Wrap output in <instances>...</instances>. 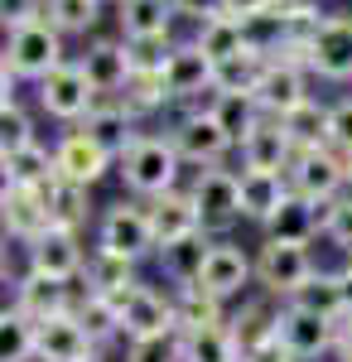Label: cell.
<instances>
[{"mask_svg": "<svg viewBox=\"0 0 352 362\" xmlns=\"http://www.w3.org/2000/svg\"><path fill=\"white\" fill-rule=\"evenodd\" d=\"M184 155L179 145L169 140V131H140L131 140V150L116 160V174L126 184V194L150 203V198L169 194V189H184Z\"/></svg>", "mask_w": 352, "mask_h": 362, "instance_id": "6da1fadb", "label": "cell"}, {"mask_svg": "<svg viewBox=\"0 0 352 362\" xmlns=\"http://www.w3.org/2000/svg\"><path fill=\"white\" fill-rule=\"evenodd\" d=\"M92 247L102 251H116V256H126V261H155V227H150V208L140 203V198H121V203H111L97 213V232H92Z\"/></svg>", "mask_w": 352, "mask_h": 362, "instance_id": "7a4b0ae2", "label": "cell"}, {"mask_svg": "<svg viewBox=\"0 0 352 362\" xmlns=\"http://www.w3.org/2000/svg\"><path fill=\"white\" fill-rule=\"evenodd\" d=\"M68 63V39L58 34L49 20H34V25L5 34V49H0V68H10L20 83H44L54 68Z\"/></svg>", "mask_w": 352, "mask_h": 362, "instance_id": "3957f363", "label": "cell"}, {"mask_svg": "<svg viewBox=\"0 0 352 362\" xmlns=\"http://www.w3.org/2000/svg\"><path fill=\"white\" fill-rule=\"evenodd\" d=\"M169 140L179 145V155H184V165L193 169H213V165H227V155H237V140L222 131V121L213 116L208 102H198V107H184V112L174 116V126H169Z\"/></svg>", "mask_w": 352, "mask_h": 362, "instance_id": "277c9868", "label": "cell"}, {"mask_svg": "<svg viewBox=\"0 0 352 362\" xmlns=\"http://www.w3.org/2000/svg\"><path fill=\"white\" fill-rule=\"evenodd\" d=\"M319 271L314 261V247H295V242H275V237H261L256 242V290L271 295L280 305L295 300V290Z\"/></svg>", "mask_w": 352, "mask_h": 362, "instance_id": "5b68a950", "label": "cell"}, {"mask_svg": "<svg viewBox=\"0 0 352 362\" xmlns=\"http://www.w3.org/2000/svg\"><path fill=\"white\" fill-rule=\"evenodd\" d=\"M189 194L198 203V218H203V232L213 237H227L232 227L242 223V169H193L189 174Z\"/></svg>", "mask_w": 352, "mask_h": 362, "instance_id": "8992f818", "label": "cell"}, {"mask_svg": "<svg viewBox=\"0 0 352 362\" xmlns=\"http://www.w3.org/2000/svg\"><path fill=\"white\" fill-rule=\"evenodd\" d=\"M97 102H102V97H97V87L87 83V73L78 68V58H68V63L54 68L44 83H34V107H39V116L58 121L63 131H68V126H82Z\"/></svg>", "mask_w": 352, "mask_h": 362, "instance_id": "52a82bcc", "label": "cell"}, {"mask_svg": "<svg viewBox=\"0 0 352 362\" xmlns=\"http://www.w3.org/2000/svg\"><path fill=\"white\" fill-rule=\"evenodd\" d=\"M92 261V247L78 227H49L44 237H34L25 247V271H39V276H54V280H78Z\"/></svg>", "mask_w": 352, "mask_h": 362, "instance_id": "ba28073f", "label": "cell"}, {"mask_svg": "<svg viewBox=\"0 0 352 362\" xmlns=\"http://www.w3.org/2000/svg\"><path fill=\"white\" fill-rule=\"evenodd\" d=\"M160 78L169 87V97H174V107H198V102H208L217 92V63L193 39H179Z\"/></svg>", "mask_w": 352, "mask_h": 362, "instance_id": "9c48e42d", "label": "cell"}, {"mask_svg": "<svg viewBox=\"0 0 352 362\" xmlns=\"http://www.w3.org/2000/svg\"><path fill=\"white\" fill-rule=\"evenodd\" d=\"M174 329H179V319H174V290H169V285L140 280L136 290L121 300V343L174 334Z\"/></svg>", "mask_w": 352, "mask_h": 362, "instance_id": "30bf717a", "label": "cell"}, {"mask_svg": "<svg viewBox=\"0 0 352 362\" xmlns=\"http://www.w3.org/2000/svg\"><path fill=\"white\" fill-rule=\"evenodd\" d=\"M251 285H256V251H246L242 242H232V237H217L213 256H208V266H203V276H198V290H208L217 300L237 305Z\"/></svg>", "mask_w": 352, "mask_h": 362, "instance_id": "8fae6325", "label": "cell"}, {"mask_svg": "<svg viewBox=\"0 0 352 362\" xmlns=\"http://www.w3.org/2000/svg\"><path fill=\"white\" fill-rule=\"evenodd\" d=\"M54 165H58V179H73L82 189H97L111 169H116V155L102 150L82 126H68V131L54 136Z\"/></svg>", "mask_w": 352, "mask_h": 362, "instance_id": "7c38bea8", "label": "cell"}, {"mask_svg": "<svg viewBox=\"0 0 352 362\" xmlns=\"http://www.w3.org/2000/svg\"><path fill=\"white\" fill-rule=\"evenodd\" d=\"M78 295H82L78 280H54V276H39V271H25V276L10 280V305L20 309V314H29L34 324L58 319V314H73Z\"/></svg>", "mask_w": 352, "mask_h": 362, "instance_id": "4fadbf2b", "label": "cell"}, {"mask_svg": "<svg viewBox=\"0 0 352 362\" xmlns=\"http://www.w3.org/2000/svg\"><path fill=\"white\" fill-rule=\"evenodd\" d=\"M280 348L290 353L295 362H319V358H333V343H338V324L324 319V314H309L299 305H280Z\"/></svg>", "mask_w": 352, "mask_h": 362, "instance_id": "5bb4252c", "label": "cell"}, {"mask_svg": "<svg viewBox=\"0 0 352 362\" xmlns=\"http://www.w3.org/2000/svg\"><path fill=\"white\" fill-rule=\"evenodd\" d=\"M309 73H314V83H352V15L328 10L324 29L309 44Z\"/></svg>", "mask_w": 352, "mask_h": 362, "instance_id": "9a60e30c", "label": "cell"}, {"mask_svg": "<svg viewBox=\"0 0 352 362\" xmlns=\"http://www.w3.org/2000/svg\"><path fill=\"white\" fill-rule=\"evenodd\" d=\"M290 189L314 203H333V198L348 194V169H343V155L333 145H319V150H299L295 165H290Z\"/></svg>", "mask_w": 352, "mask_h": 362, "instance_id": "2e32d148", "label": "cell"}, {"mask_svg": "<svg viewBox=\"0 0 352 362\" xmlns=\"http://www.w3.org/2000/svg\"><path fill=\"white\" fill-rule=\"evenodd\" d=\"M256 97H261L266 116H290L295 107H304V102L314 97V73H309V63H299V58H271L266 73H261Z\"/></svg>", "mask_w": 352, "mask_h": 362, "instance_id": "e0dca14e", "label": "cell"}, {"mask_svg": "<svg viewBox=\"0 0 352 362\" xmlns=\"http://www.w3.org/2000/svg\"><path fill=\"white\" fill-rule=\"evenodd\" d=\"M213 232H189V237H179V242H164L155 251V271L169 290H184V285H198L203 276V266H208V256H213Z\"/></svg>", "mask_w": 352, "mask_h": 362, "instance_id": "ac0fdd59", "label": "cell"}, {"mask_svg": "<svg viewBox=\"0 0 352 362\" xmlns=\"http://www.w3.org/2000/svg\"><path fill=\"white\" fill-rule=\"evenodd\" d=\"M299 145L290 140V131H285V121L280 116H266L251 136L237 145V160H242V169H271V174H290V165H295Z\"/></svg>", "mask_w": 352, "mask_h": 362, "instance_id": "d6986e66", "label": "cell"}, {"mask_svg": "<svg viewBox=\"0 0 352 362\" xmlns=\"http://www.w3.org/2000/svg\"><path fill=\"white\" fill-rule=\"evenodd\" d=\"M78 68L87 73V83L97 87V97H116L121 87L131 83V54H126V39H87L78 54Z\"/></svg>", "mask_w": 352, "mask_h": 362, "instance_id": "ffe728a7", "label": "cell"}, {"mask_svg": "<svg viewBox=\"0 0 352 362\" xmlns=\"http://www.w3.org/2000/svg\"><path fill=\"white\" fill-rule=\"evenodd\" d=\"M266 237L275 242H295V247H314V242H324V203H314V198H304L290 189V198L275 208V218L261 227Z\"/></svg>", "mask_w": 352, "mask_h": 362, "instance_id": "44dd1931", "label": "cell"}, {"mask_svg": "<svg viewBox=\"0 0 352 362\" xmlns=\"http://www.w3.org/2000/svg\"><path fill=\"white\" fill-rule=\"evenodd\" d=\"M0 223H5V242H15V247L25 251L34 237H44L54 227V218H49L44 198L34 194V189H5L0 194Z\"/></svg>", "mask_w": 352, "mask_h": 362, "instance_id": "7402d4cb", "label": "cell"}, {"mask_svg": "<svg viewBox=\"0 0 352 362\" xmlns=\"http://www.w3.org/2000/svg\"><path fill=\"white\" fill-rule=\"evenodd\" d=\"M150 208V227H155V242H179V237H189V232H203V218H198V203H193L189 184L184 189H169V194L150 198L145 203Z\"/></svg>", "mask_w": 352, "mask_h": 362, "instance_id": "603a6c76", "label": "cell"}, {"mask_svg": "<svg viewBox=\"0 0 352 362\" xmlns=\"http://www.w3.org/2000/svg\"><path fill=\"white\" fill-rule=\"evenodd\" d=\"M232 338H237V348L246 353H256V348H266L275 343V329H280V300L271 295H261V300H242V305L232 309Z\"/></svg>", "mask_w": 352, "mask_h": 362, "instance_id": "cb8c5ba5", "label": "cell"}, {"mask_svg": "<svg viewBox=\"0 0 352 362\" xmlns=\"http://www.w3.org/2000/svg\"><path fill=\"white\" fill-rule=\"evenodd\" d=\"M82 131H87L92 140H97L102 150H111V155L121 160V155L131 150V140L140 136V121H136L131 112H126V107H121L116 97H102V102H97V107L87 112V121H82Z\"/></svg>", "mask_w": 352, "mask_h": 362, "instance_id": "d4e9b609", "label": "cell"}, {"mask_svg": "<svg viewBox=\"0 0 352 362\" xmlns=\"http://www.w3.org/2000/svg\"><path fill=\"white\" fill-rule=\"evenodd\" d=\"M92 353H97V343L87 338L78 314H58V319L39 324V358L44 362H87Z\"/></svg>", "mask_w": 352, "mask_h": 362, "instance_id": "484cf974", "label": "cell"}, {"mask_svg": "<svg viewBox=\"0 0 352 362\" xmlns=\"http://www.w3.org/2000/svg\"><path fill=\"white\" fill-rule=\"evenodd\" d=\"M285 198H290V179H285V174H271V169H242V223L266 227Z\"/></svg>", "mask_w": 352, "mask_h": 362, "instance_id": "4316f807", "label": "cell"}, {"mask_svg": "<svg viewBox=\"0 0 352 362\" xmlns=\"http://www.w3.org/2000/svg\"><path fill=\"white\" fill-rule=\"evenodd\" d=\"M140 285V266L116 256V251H102L92 247V261L82 271V290H97V295H111V300H126L131 290Z\"/></svg>", "mask_w": 352, "mask_h": 362, "instance_id": "83f0119b", "label": "cell"}, {"mask_svg": "<svg viewBox=\"0 0 352 362\" xmlns=\"http://www.w3.org/2000/svg\"><path fill=\"white\" fill-rule=\"evenodd\" d=\"M0 174H5V189H44L49 179H58V165H54V145L34 140L15 155H0Z\"/></svg>", "mask_w": 352, "mask_h": 362, "instance_id": "f1b7e54d", "label": "cell"}, {"mask_svg": "<svg viewBox=\"0 0 352 362\" xmlns=\"http://www.w3.org/2000/svg\"><path fill=\"white\" fill-rule=\"evenodd\" d=\"M174 319H179V334H198V329L232 324V305L198 285H184V290H174Z\"/></svg>", "mask_w": 352, "mask_h": 362, "instance_id": "f546056e", "label": "cell"}, {"mask_svg": "<svg viewBox=\"0 0 352 362\" xmlns=\"http://www.w3.org/2000/svg\"><path fill=\"white\" fill-rule=\"evenodd\" d=\"M179 10L169 0H116V25L121 39H145V34H174Z\"/></svg>", "mask_w": 352, "mask_h": 362, "instance_id": "4dcf8cb0", "label": "cell"}, {"mask_svg": "<svg viewBox=\"0 0 352 362\" xmlns=\"http://www.w3.org/2000/svg\"><path fill=\"white\" fill-rule=\"evenodd\" d=\"M39 198H44V208H49V218H54L58 227L87 232V223H92V189H82L73 179H49V184L39 189Z\"/></svg>", "mask_w": 352, "mask_h": 362, "instance_id": "1f68e13d", "label": "cell"}, {"mask_svg": "<svg viewBox=\"0 0 352 362\" xmlns=\"http://www.w3.org/2000/svg\"><path fill=\"white\" fill-rule=\"evenodd\" d=\"M208 107H213V116L222 121V131L242 145L261 121H266V107H261V97L256 92H213L208 97Z\"/></svg>", "mask_w": 352, "mask_h": 362, "instance_id": "d6a6232c", "label": "cell"}, {"mask_svg": "<svg viewBox=\"0 0 352 362\" xmlns=\"http://www.w3.org/2000/svg\"><path fill=\"white\" fill-rule=\"evenodd\" d=\"M111 0H44V20L63 39H92Z\"/></svg>", "mask_w": 352, "mask_h": 362, "instance_id": "836d02e7", "label": "cell"}, {"mask_svg": "<svg viewBox=\"0 0 352 362\" xmlns=\"http://www.w3.org/2000/svg\"><path fill=\"white\" fill-rule=\"evenodd\" d=\"M73 314H78V324L87 329V338L97 343V353H102L107 343H121V300L97 295V290H82Z\"/></svg>", "mask_w": 352, "mask_h": 362, "instance_id": "e575fe53", "label": "cell"}, {"mask_svg": "<svg viewBox=\"0 0 352 362\" xmlns=\"http://www.w3.org/2000/svg\"><path fill=\"white\" fill-rule=\"evenodd\" d=\"M193 44L203 49V54L213 58V63H227V58L246 54L251 44H246V25L237 15H213V20H203V25H193Z\"/></svg>", "mask_w": 352, "mask_h": 362, "instance_id": "d590c367", "label": "cell"}, {"mask_svg": "<svg viewBox=\"0 0 352 362\" xmlns=\"http://www.w3.org/2000/svg\"><path fill=\"white\" fill-rule=\"evenodd\" d=\"M290 305L309 309V314H324V319H333V324H343L348 319V300H343V285H338V271H314V276L304 280L295 290V300Z\"/></svg>", "mask_w": 352, "mask_h": 362, "instance_id": "8d00e7d4", "label": "cell"}, {"mask_svg": "<svg viewBox=\"0 0 352 362\" xmlns=\"http://www.w3.org/2000/svg\"><path fill=\"white\" fill-rule=\"evenodd\" d=\"M280 121H285V131H290V140H295L299 150H319V145H328L333 102H324V97H309L304 107H295V112L280 116Z\"/></svg>", "mask_w": 352, "mask_h": 362, "instance_id": "74e56055", "label": "cell"}, {"mask_svg": "<svg viewBox=\"0 0 352 362\" xmlns=\"http://www.w3.org/2000/svg\"><path fill=\"white\" fill-rule=\"evenodd\" d=\"M39 358V324L20 314L15 305H5L0 314V362H34Z\"/></svg>", "mask_w": 352, "mask_h": 362, "instance_id": "f35d334b", "label": "cell"}, {"mask_svg": "<svg viewBox=\"0 0 352 362\" xmlns=\"http://www.w3.org/2000/svg\"><path fill=\"white\" fill-rule=\"evenodd\" d=\"M116 102L136 116V121H150V116H160L164 107H174V97H169V87H164L160 73H136L131 83L116 92Z\"/></svg>", "mask_w": 352, "mask_h": 362, "instance_id": "ab89813d", "label": "cell"}, {"mask_svg": "<svg viewBox=\"0 0 352 362\" xmlns=\"http://www.w3.org/2000/svg\"><path fill=\"white\" fill-rule=\"evenodd\" d=\"M242 25H246V44H251L261 58H280V54H285V44H290V29H285V0H275L271 10L251 15V20H242Z\"/></svg>", "mask_w": 352, "mask_h": 362, "instance_id": "60d3db41", "label": "cell"}, {"mask_svg": "<svg viewBox=\"0 0 352 362\" xmlns=\"http://www.w3.org/2000/svg\"><path fill=\"white\" fill-rule=\"evenodd\" d=\"M184 338V362H242V348L227 324L217 329H198V334H179Z\"/></svg>", "mask_w": 352, "mask_h": 362, "instance_id": "b9f144b4", "label": "cell"}, {"mask_svg": "<svg viewBox=\"0 0 352 362\" xmlns=\"http://www.w3.org/2000/svg\"><path fill=\"white\" fill-rule=\"evenodd\" d=\"M266 63H271V58H261L256 49H246V54L217 63V92H256V87H261V73H266Z\"/></svg>", "mask_w": 352, "mask_h": 362, "instance_id": "7bdbcfd3", "label": "cell"}, {"mask_svg": "<svg viewBox=\"0 0 352 362\" xmlns=\"http://www.w3.org/2000/svg\"><path fill=\"white\" fill-rule=\"evenodd\" d=\"M34 140H39V131H34V112L25 102L0 107V155H15V150L34 145Z\"/></svg>", "mask_w": 352, "mask_h": 362, "instance_id": "ee69618b", "label": "cell"}, {"mask_svg": "<svg viewBox=\"0 0 352 362\" xmlns=\"http://www.w3.org/2000/svg\"><path fill=\"white\" fill-rule=\"evenodd\" d=\"M174 34H145V39H126V54H131V73H164V63L174 54Z\"/></svg>", "mask_w": 352, "mask_h": 362, "instance_id": "f6af8a7d", "label": "cell"}, {"mask_svg": "<svg viewBox=\"0 0 352 362\" xmlns=\"http://www.w3.org/2000/svg\"><path fill=\"white\" fill-rule=\"evenodd\" d=\"M324 242H328L333 251L352 256V189H348L343 198L324 203Z\"/></svg>", "mask_w": 352, "mask_h": 362, "instance_id": "bcb514c9", "label": "cell"}, {"mask_svg": "<svg viewBox=\"0 0 352 362\" xmlns=\"http://www.w3.org/2000/svg\"><path fill=\"white\" fill-rule=\"evenodd\" d=\"M121 362H184V338H179V329L155 338H136V343H126Z\"/></svg>", "mask_w": 352, "mask_h": 362, "instance_id": "7dc6e473", "label": "cell"}, {"mask_svg": "<svg viewBox=\"0 0 352 362\" xmlns=\"http://www.w3.org/2000/svg\"><path fill=\"white\" fill-rule=\"evenodd\" d=\"M34 20H44V0H0V25H5V34L34 25Z\"/></svg>", "mask_w": 352, "mask_h": 362, "instance_id": "c3c4849f", "label": "cell"}, {"mask_svg": "<svg viewBox=\"0 0 352 362\" xmlns=\"http://www.w3.org/2000/svg\"><path fill=\"white\" fill-rule=\"evenodd\" d=\"M328 145H333L338 155H343V150H352V92L333 102V121H328Z\"/></svg>", "mask_w": 352, "mask_h": 362, "instance_id": "681fc988", "label": "cell"}, {"mask_svg": "<svg viewBox=\"0 0 352 362\" xmlns=\"http://www.w3.org/2000/svg\"><path fill=\"white\" fill-rule=\"evenodd\" d=\"M169 5L179 10V20H193V25H203V20L222 15V0H169Z\"/></svg>", "mask_w": 352, "mask_h": 362, "instance_id": "f907efd6", "label": "cell"}, {"mask_svg": "<svg viewBox=\"0 0 352 362\" xmlns=\"http://www.w3.org/2000/svg\"><path fill=\"white\" fill-rule=\"evenodd\" d=\"M275 0H222V10L227 15H237V20H251V15H261V10H271Z\"/></svg>", "mask_w": 352, "mask_h": 362, "instance_id": "816d5d0a", "label": "cell"}, {"mask_svg": "<svg viewBox=\"0 0 352 362\" xmlns=\"http://www.w3.org/2000/svg\"><path fill=\"white\" fill-rule=\"evenodd\" d=\"M333 362H352V314L338 324V343H333Z\"/></svg>", "mask_w": 352, "mask_h": 362, "instance_id": "f5cc1de1", "label": "cell"}, {"mask_svg": "<svg viewBox=\"0 0 352 362\" xmlns=\"http://www.w3.org/2000/svg\"><path fill=\"white\" fill-rule=\"evenodd\" d=\"M338 285H343V300H348V314H352V256H343V266H338Z\"/></svg>", "mask_w": 352, "mask_h": 362, "instance_id": "db71d44e", "label": "cell"}, {"mask_svg": "<svg viewBox=\"0 0 352 362\" xmlns=\"http://www.w3.org/2000/svg\"><path fill=\"white\" fill-rule=\"evenodd\" d=\"M343 169H348V189H352V150H343Z\"/></svg>", "mask_w": 352, "mask_h": 362, "instance_id": "11a10c76", "label": "cell"}, {"mask_svg": "<svg viewBox=\"0 0 352 362\" xmlns=\"http://www.w3.org/2000/svg\"><path fill=\"white\" fill-rule=\"evenodd\" d=\"M87 362H107V358H102V353H92V358H87Z\"/></svg>", "mask_w": 352, "mask_h": 362, "instance_id": "9f6ffc18", "label": "cell"}, {"mask_svg": "<svg viewBox=\"0 0 352 362\" xmlns=\"http://www.w3.org/2000/svg\"><path fill=\"white\" fill-rule=\"evenodd\" d=\"M111 5H116V0H111Z\"/></svg>", "mask_w": 352, "mask_h": 362, "instance_id": "6f0895ef", "label": "cell"}]
</instances>
